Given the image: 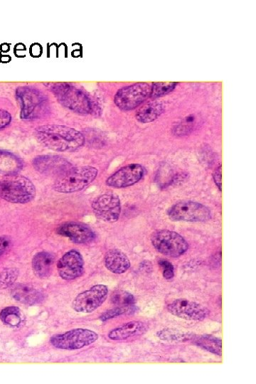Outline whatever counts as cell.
<instances>
[{
  "label": "cell",
  "instance_id": "6da1fadb",
  "mask_svg": "<svg viewBox=\"0 0 256 384\" xmlns=\"http://www.w3.org/2000/svg\"><path fill=\"white\" fill-rule=\"evenodd\" d=\"M35 135L42 145L58 152H73L85 143V138L81 133L64 125L39 126L35 129Z\"/></svg>",
  "mask_w": 256,
  "mask_h": 384
},
{
  "label": "cell",
  "instance_id": "7a4b0ae2",
  "mask_svg": "<svg viewBox=\"0 0 256 384\" xmlns=\"http://www.w3.org/2000/svg\"><path fill=\"white\" fill-rule=\"evenodd\" d=\"M36 197V188L28 178L10 175L0 179V199L14 204H26Z\"/></svg>",
  "mask_w": 256,
  "mask_h": 384
},
{
  "label": "cell",
  "instance_id": "3957f363",
  "mask_svg": "<svg viewBox=\"0 0 256 384\" xmlns=\"http://www.w3.org/2000/svg\"><path fill=\"white\" fill-rule=\"evenodd\" d=\"M50 90L63 106L81 115L91 113V101L86 93L80 88L70 83H51Z\"/></svg>",
  "mask_w": 256,
  "mask_h": 384
},
{
  "label": "cell",
  "instance_id": "277c9868",
  "mask_svg": "<svg viewBox=\"0 0 256 384\" xmlns=\"http://www.w3.org/2000/svg\"><path fill=\"white\" fill-rule=\"evenodd\" d=\"M98 170L93 167L73 168L57 177L53 188L59 193H74L90 184L98 176Z\"/></svg>",
  "mask_w": 256,
  "mask_h": 384
},
{
  "label": "cell",
  "instance_id": "5b68a950",
  "mask_svg": "<svg viewBox=\"0 0 256 384\" xmlns=\"http://www.w3.org/2000/svg\"><path fill=\"white\" fill-rule=\"evenodd\" d=\"M151 87L152 85L147 83L124 87L115 94L114 103L122 111L136 109L150 97Z\"/></svg>",
  "mask_w": 256,
  "mask_h": 384
},
{
  "label": "cell",
  "instance_id": "8992f818",
  "mask_svg": "<svg viewBox=\"0 0 256 384\" xmlns=\"http://www.w3.org/2000/svg\"><path fill=\"white\" fill-rule=\"evenodd\" d=\"M152 243L158 252L172 258L179 257L189 249L188 243L182 236L169 230L155 232L152 237Z\"/></svg>",
  "mask_w": 256,
  "mask_h": 384
},
{
  "label": "cell",
  "instance_id": "52a82bcc",
  "mask_svg": "<svg viewBox=\"0 0 256 384\" xmlns=\"http://www.w3.org/2000/svg\"><path fill=\"white\" fill-rule=\"evenodd\" d=\"M99 339L97 333L86 329H75L56 335L50 339L56 348L64 350H77L89 346Z\"/></svg>",
  "mask_w": 256,
  "mask_h": 384
},
{
  "label": "cell",
  "instance_id": "ba28073f",
  "mask_svg": "<svg viewBox=\"0 0 256 384\" xmlns=\"http://www.w3.org/2000/svg\"><path fill=\"white\" fill-rule=\"evenodd\" d=\"M173 221L205 222L211 218L210 210L205 205L195 202L184 201L175 205L169 211Z\"/></svg>",
  "mask_w": 256,
  "mask_h": 384
},
{
  "label": "cell",
  "instance_id": "9c48e42d",
  "mask_svg": "<svg viewBox=\"0 0 256 384\" xmlns=\"http://www.w3.org/2000/svg\"><path fill=\"white\" fill-rule=\"evenodd\" d=\"M109 296V288L104 285H96L74 300L73 309L82 313H91L101 307Z\"/></svg>",
  "mask_w": 256,
  "mask_h": 384
},
{
  "label": "cell",
  "instance_id": "30bf717a",
  "mask_svg": "<svg viewBox=\"0 0 256 384\" xmlns=\"http://www.w3.org/2000/svg\"><path fill=\"white\" fill-rule=\"evenodd\" d=\"M17 97L21 105L22 119L33 118L47 102L45 95L41 91L28 86L19 88L17 90Z\"/></svg>",
  "mask_w": 256,
  "mask_h": 384
},
{
  "label": "cell",
  "instance_id": "8fae6325",
  "mask_svg": "<svg viewBox=\"0 0 256 384\" xmlns=\"http://www.w3.org/2000/svg\"><path fill=\"white\" fill-rule=\"evenodd\" d=\"M93 211L98 218L109 223L116 222L121 213V203L114 194H105L92 202Z\"/></svg>",
  "mask_w": 256,
  "mask_h": 384
},
{
  "label": "cell",
  "instance_id": "7c38bea8",
  "mask_svg": "<svg viewBox=\"0 0 256 384\" xmlns=\"http://www.w3.org/2000/svg\"><path fill=\"white\" fill-rule=\"evenodd\" d=\"M168 311L173 315L186 320L202 321L209 314V310L203 305L186 299H177L168 306Z\"/></svg>",
  "mask_w": 256,
  "mask_h": 384
},
{
  "label": "cell",
  "instance_id": "4fadbf2b",
  "mask_svg": "<svg viewBox=\"0 0 256 384\" xmlns=\"http://www.w3.org/2000/svg\"><path fill=\"white\" fill-rule=\"evenodd\" d=\"M33 165L37 171L47 176H59L66 173L73 166L67 159L56 155H42L35 158Z\"/></svg>",
  "mask_w": 256,
  "mask_h": 384
},
{
  "label": "cell",
  "instance_id": "5bb4252c",
  "mask_svg": "<svg viewBox=\"0 0 256 384\" xmlns=\"http://www.w3.org/2000/svg\"><path fill=\"white\" fill-rule=\"evenodd\" d=\"M60 277L66 280H72L81 277L84 271V262L81 254L72 250L64 254L57 264Z\"/></svg>",
  "mask_w": 256,
  "mask_h": 384
},
{
  "label": "cell",
  "instance_id": "9a60e30c",
  "mask_svg": "<svg viewBox=\"0 0 256 384\" xmlns=\"http://www.w3.org/2000/svg\"><path fill=\"white\" fill-rule=\"evenodd\" d=\"M145 168L139 164L127 166L118 170L106 180L109 186L115 189L131 186L142 179Z\"/></svg>",
  "mask_w": 256,
  "mask_h": 384
},
{
  "label": "cell",
  "instance_id": "2e32d148",
  "mask_svg": "<svg viewBox=\"0 0 256 384\" xmlns=\"http://www.w3.org/2000/svg\"><path fill=\"white\" fill-rule=\"evenodd\" d=\"M57 234L78 244L90 243L95 238L94 232L88 226L78 222L63 223L58 228Z\"/></svg>",
  "mask_w": 256,
  "mask_h": 384
},
{
  "label": "cell",
  "instance_id": "e0dca14e",
  "mask_svg": "<svg viewBox=\"0 0 256 384\" xmlns=\"http://www.w3.org/2000/svg\"><path fill=\"white\" fill-rule=\"evenodd\" d=\"M147 330V326L141 321H131L111 331L109 337L115 341L126 340L127 339L141 336Z\"/></svg>",
  "mask_w": 256,
  "mask_h": 384
},
{
  "label": "cell",
  "instance_id": "ac0fdd59",
  "mask_svg": "<svg viewBox=\"0 0 256 384\" xmlns=\"http://www.w3.org/2000/svg\"><path fill=\"white\" fill-rule=\"evenodd\" d=\"M105 266L111 272L122 274L130 269L131 262L123 252L118 249H112L105 255Z\"/></svg>",
  "mask_w": 256,
  "mask_h": 384
},
{
  "label": "cell",
  "instance_id": "d6986e66",
  "mask_svg": "<svg viewBox=\"0 0 256 384\" xmlns=\"http://www.w3.org/2000/svg\"><path fill=\"white\" fill-rule=\"evenodd\" d=\"M13 298L17 302L33 305L43 300L42 294L33 287L25 284L16 285L12 291Z\"/></svg>",
  "mask_w": 256,
  "mask_h": 384
},
{
  "label": "cell",
  "instance_id": "ffe728a7",
  "mask_svg": "<svg viewBox=\"0 0 256 384\" xmlns=\"http://www.w3.org/2000/svg\"><path fill=\"white\" fill-rule=\"evenodd\" d=\"M54 264V257L48 252L37 253L32 260V268L35 274L41 279L47 278L51 273Z\"/></svg>",
  "mask_w": 256,
  "mask_h": 384
},
{
  "label": "cell",
  "instance_id": "44dd1931",
  "mask_svg": "<svg viewBox=\"0 0 256 384\" xmlns=\"http://www.w3.org/2000/svg\"><path fill=\"white\" fill-rule=\"evenodd\" d=\"M23 167L22 160L12 152L0 150V174L6 176L15 175Z\"/></svg>",
  "mask_w": 256,
  "mask_h": 384
},
{
  "label": "cell",
  "instance_id": "7402d4cb",
  "mask_svg": "<svg viewBox=\"0 0 256 384\" xmlns=\"http://www.w3.org/2000/svg\"><path fill=\"white\" fill-rule=\"evenodd\" d=\"M165 111L164 106L159 102H150L141 107L136 113V119L141 123H148L157 120Z\"/></svg>",
  "mask_w": 256,
  "mask_h": 384
},
{
  "label": "cell",
  "instance_id": "603a6c76",
  "mask_svg": "<svg viewBox=\"0 0 256 384\" xmlns=\"http://www.w3.org/2000/svg\"><path fill=\"white\" fill-rule=\"evenodd\" d=\"M194 341L197 345L211 352V353L219 356L221 355L222 342L220 339L211 335H205L200 337L196 336Z\"/></svg>",
  "mask_w": 256,
  "mask_h": 384
},
{
  "label": "cell",
  "instance_id": "cb8c5ba5",
  "mask_svg": "<svg viewBox=\"0 0 256 384\" xmlns=\"http://www.w3.org/2000/svg\"><path fill=\"white\" fill-rule=\"evenodd\" d=\"M0 319L10 327H18L22 321L21 311L17 307H8L0 312Z\"/></svg>",
  "mask_w": 256,
  "mask_h": 384
},
{
  "label": "cell",
  "instance_id": "d4e9b609",
  "mask_svg": "<svg viewBox=\"0 0 256 384\" xmlns=\"http://www.w3.org/2000/svg\"><path fill=\"white\" fill-rule=\"evenodd\" d=\"M157 336L168 342H182L194 340L196 335L187 333L180 332L173 329H165L157 333Z\"/></svg>",
  "mask_w": 256,
  "mask_h": 384
},
{
  "label": "cell",
  "instance_id": "484cf974",
  "mask_svg": "<svg viewBox=\"0 0 256 384\" xmlns=\"http://www.w3.org/2000/svg\"><path fill=\"white\" fill-rule=\"evenodd\" d=\"M176 82L154 83L151 87L150 97L157 99L171 93L177 86Z\"/></svg>",
  "mask_w": 256,
  "mask_h": 384
},
{
  "label": "cell",
  "instance_id": "4316f807",
  "mask_svg": "<svg viewBox=\"0 0 256 384\" xmlns=\"http://www.w3.org/2000/svg\"><path fill=\"white\" fill-rule=\"evenodd\" d=\"M19 271L16 268L6 269L0 272V290L6 289L17 280Z\"/></svg>",
  "mask_w": 256,
  "mask_h": 384
},
{
  "label": "cell",
  "instance_id": "83f0119b",
  "mask_svg": "<svg viewBox=\"0 0 256 384\" xmlns=\"http://www.w3.org/2000/svg\"><path fill=\"white\" fill-rule=\"evenodd\" d=\"M111 302L120 306H130L135 303V299L133 295L127 292H116L111 297Z\"/></svg>",
  "mask_w": 256,
  "mask_h": 384
},
{
  "label": "cell",
  "instance_id": "f1b7e54d",
  "mask_svg": "<svg viewBox=\"0 0 256 384\" xmlns=\"http://www.w3.org/2000/svg\"><path fill=\"white\" fill-rule=\"evenodd\" d=\"M132 305L130 306H118L114 309L107 311L100 317L102 321H106V320L118 317L127 312H130L132 308Z\"/></svg>",
  "mask_w": 256,
  "mask_h": 384
},
{
  "label": "cell",
  "instance_id": "f546056e",
  "mask_svg": "<svg viewBox=\"0 0 256 384\" xmlns=\"http://www.w3.org/2000/svg\"><path fill=\"white\" fill-rule=\"evenodd\" d=\"M159 264L163 269V276L166 279L170 280L174 278V266L171 263L166 260H160Z\"/></svg>",
  "mask_w": 256,
  "mask_h": 384
},
{
  "label": "cell",
  "instance_id": "4dcf8cb0",
  "mask_svg": "<svg viewBox=\"0 0 256 384\" xmlns=\"http://www.w3.org/2000/svg\"><path fill=\"white\" fill-rule=\"evenodd\" d=\"M11 121V114L6 110L0 109V130L9 125Z\"/></svg>",
  "mask_w": 256,
  "mask_h": 384
},
{
  "label": "cell",
  "instance_id": "1f68e13d",
  "mask_svg": "<svg viewBox=\"0 0 256 384\" xmlns=\"http://www.w3.org/2000/svg\"><path fill=\"white\" fill-rule=\"evenodd\" d=\"M214 181L219 190L222 191V167L220 166L213 174Z\"/></svg>",
  "mask_w": 256,
  "mask_h": 384
},
{
  "label": "cell",
  "instance_id": "d6a6232c",
  "mask_svg": "<svg viewBox=\"0 0 256 384\" xmlns=\"http://www.w3.org/2000/svg\"><path fill=\"white\" fill-rule=\"evenodd\" d=\"M10 243V240L8 237H0V256L3 255L8 250Z\"/></svg>",
  "mask_w": 256,
  "mask_h": 384
}]
</instances>
